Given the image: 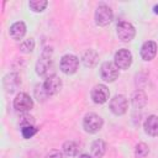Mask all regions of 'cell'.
<instances>
[{
  "label": "cell",
  "mask_w": 158,
  "mask_h": 158,
  "mask_svg": "<svg viewBox=\"0 0 158 158\" xmlns=\"http://www.w3.org/2000/svg\"><path fill=\"white\" fill-rule=\"evenodd\" d=\"M36 73L40 77H44V78L54 75V74H52L53 73V52H52V48L47 47L43 49L41 57L38 58V60L36 63Z\"/></svg>",
  "instance_id": "1"
},
{
  "label": "cell",
  "mask_w": 158,
  "mask_h": 158,
  "mask_svg": "<svg viewBox=\"0 0 158 158\" xmlns=\"http://www.w3.org/2000/svg\"><path fill=\"white\" fill-rule=\"evenodd\" d=\"M102 125H104L102 118L99 115L94 114V112L86 114L85 117H84V120H83V127L89 133H96V132H99L101 130Z\"/></svg>",
  "instance_id": "2"
},
{
  "label": "cell",
  "mask_w": 158,
  "mask_h": 158,
  "mask_svg": "<svg viewBox=\"0 0 158 158\" xmlns=\"http://www.w3.org/2000/svg\"><path fill=\"white\" fill-rule=\"evenodd\" d=\"M112 17H114L112 10L107 5L98 6L95 11V22L98 26H107L112 21Z\"/></svg>",
  "instance_id": "3"
},
{
  "label": "cell",
  "mask_w": 158,
  "mask_h": 158,
  "mask_svg": "<svg viewBox=\"0 0 158 158\" xmlns=\"http://www.w3.org/2000/svg\"><path fill=\"white\" fill-rule=\"evenodd\" d=\"M116 32H117V37L122 42H130V41H132L133 37H135V35H136L135 27L132 26V23H130L127 21H121L117 25Z\"/></svg>",
  "instance_id": "4"
},
{
  "label": "cell",
  "mask_w": 158,
  "mask_h": 158,
  "mask_svg": "<svg viewBox=\"0 0 158 158\" xmlns=\"http://www.w3.org/2000/svg\"><path fill=\"white\" fill-rule=\"evenodd\" d=\"M100 75L105 81L112 83L118 78V68L112 62H104L100 67Z\"/></svg>",
  "instance_id": "5"
},
{
  "label": "cell",
  "mask_w": 158,
  "mask_h": 158,
  "mask_svg": "<svg viewBox=\"0 0 158 158\" xmlns=\"http://www.w3.org/2000/svg\"><path fill=\"white\" fill-rule=\"evenodd\" d=\"M79 59L73 54H65L62 57L59 67L64 74H74L78 70Z\"/></svg>",
  "instance_id": "6"
},
{
  "label": "cell",
  "mask_w": 158,
  "mask_h": 158,
  "mask_svg": "<svg viewBox=\"0 0 158 158\" xmlns=\"http://www.w3.org/2000/svg\"><path fill=\"white\" fill-rule=\"evenodd\" d=\"M14 107L19 112H27L33 107V101L26 93H20L14 99Z\"/></svg>",
  "instance_id": "7"
},
{
  "label": "cell",
  "mask_w": 158,
  "mask_h": 158,
  "mask_svg": "<svg viewBox=\"0 0 158 158\" xmlns=\"http://www.w3.org/2000/svg\"><path fill=\"white\" fill-rule=\"evenodd\" d=\"M127 106H128V101L125 95H115L110 100V110L112 111V114L117 116L123 115L127 111Z\"/></svg>",
  "instance_id": "8"
},
{
  "label": "cell",
  "mask_w": 158,
  "mask_h": 158,
  "mask_svg": "<svg viewBox=\"0 0 158 158\" xmlns=\"http://www.w3.org/2000/svg\"><path fill=\"white\" fill-rule=\"evenodd\" d=\"M114 59H115V64L118 69H128V67L132 64V53L128 49L122 48L115 53Z\"/></svg>",
  "instance_id": "9"
},
{
  "label": "cell",
  "mask_w": 158,
  "mask_h": 158,
  "mask_svg": "<svg viewBox=\"0 0 158 158\" xmlns=\"http://www.w3.org/2000/svg\"><path fill=\"white\" fill-rule=\"evenodd\" d=\"M110 91L104 84H98L91 90V99L95 104H105L109 100Z\"/></svg>",
  "instance_id": "10"
},
{
  "label": "cell",
  "mask_w": 158,
  "mask_h": 158,
  "mask_svg": "<svg viewBox=\"0 0 158 158\" xmlns=\"http://www.w3.org/2000/svg\"><path fill=\"white\" fill-rule=\"evenodd\" d=\"M43 88L48 96L56 95L59 93V90L62 88V80L57 75H51V77L46 78V80L43 83Z\"/></svg>",
  "instance_id": "11"
},
{
  "label": "cell",
  "mask_w": 158,
  "mask_h": 158,
  "mask_svg": "<svg viewBox=\"0 0 158 158\" xmlns=\"http://www.w3.org/2000/svg\"><path fill=\"white\" fill-rule=\"evenodd\" d=\"M157 54V44L153 41H147L141 47V57L144 60H152Z\"/></svg>",
  "instance_id": "12"
},
{
  "label": "cell",
  "mask_w": 158,
  "mask_h": 158,
  "mask_svg": "<svg viewBox=\"0 0 158 158\" xmlns=\"http://www.w3.org/2000/svg\"><path fill=\"white\" fill-rule=\"evenodd\" d=\"M2 84H4V88H5V90H6L7 93H12V91H15V90L19 88V85L21 84V79H20V77H19L17 74L11 73V74H7V75L4 78Z\"/></svg>",
  "instance_id": "13"
},
{
  "label": "cell",
  "mask_w": 158,
  "mask_h": 158,
  "mask_svg": "<svg viewBox=\"0 0 158 158\" xmlns=\"http://www.w3.org/2000/svg\"><path fill=\"white\" fill-rule=\"evenodd\" d=\"M143 127H144V131L147 135L157 137L158 136V116H156V115L148 116L147 120L144 121Z\"/></svg>",
  "instance_id": "14"
},
{
  "label": "cell",
  "mask_w": 158,
  "mask_h": 158,
  "mask_svg": "<svg viewBox=\"0 0 158 158\" xmlns=\"http://www.w3.org/2000/svg\"><path fill=\"white\" fill-rule=\"evenodd\" d=\"M9 33H10V36L14 40L20 41L25 36V33H26V25L22 21H17V22H15V23L11 25Z\"/></svg>",
  "instance_id": "15"
},
{
  "label": "cell",
  "mask_w": 158,
  "mask_h": 158,
  "mask_svg": "<svg viewBox=\"0 0 158 158\" xmlns=\"http://www.w3.org/2000/svg\"><path fill=\"white\" fill-rule=\"evenodd\" d=\"M98 59H99V56L98 53L94 51V49H88L84 52L83 57H81V60H83V64L88 68H93L98 64Z\"/></svg>",
  "instance_id": "16"
},
{
  "label": "cell",
  "mask_w": 158,
  "mask_h": 158,
  "mask_svg": "<svg viewBox=\"0 0 158 158\" xmlns=\"http://www.w3.org/2000/svg\"><path fill=\"white\" fill-rule=\"evenodd\" d=\"M131 102L133 105V107L136 109H142L146 104H147V95L143 90H136L133 94H132V98H131Z\"/></svg>",
  "instance_id": "17"
},
{
  "label": "cell",
  "mask_w": 158,
  "mask_h": 158,
  "mask_svg": "<svg viewBox=\"0 0 158 158\" xmlns=\"http://www.w3.org/2000/svg\"><path fill=\"white\" fill-rule=\"evenodd\" d=\"M106 151V144L102 139H95L91 144V153L95 158H101Z\"/></svg>",
  "instance_id": "18"
},
{
  "label": "cell",
  "mask_w": 158,
  "mask_h": 158,
  "mask_svg": "<svg viewBox=\"0 0 158 158\" xmlns=\"http://www.w3.org/2000/svg\"><path fill=\"white\" fill-rule=\"evenodd\" d=\"M78 149H79V147L74 141H67L63 144V151L69 157H74L78 153Z\"/></svg>",
  "instance_id": "19"
},
{
  "label": "cell",
  "mask_w": 158,
  "mask_h": 158,
  "mask_svg": "<svg viewBox=\"0 0 158 158\" xmlns=\"http://www.w3.org/2000/svg\"><path fill=\"white\" fill-rule=\"evenodd\" d=\"M47 5H48V1H46V0H31V1L28 2V6H30L31 10L35 11V12H41V11H43V10L47 7Z\"/></svg>",
  "instance_id": "20"
},
{
  "label": "cell",
  "mask_w": 158,
  "mask_h": 158,
  "mask_svg": "<svg viewBox=\"0 0 158 158\" xmlns=\"http://www.w3.org/2000/svg\"><path fill=\"white\" fill-rule=\"evenodd\" d=\"M148 152H149L148 146L146 143H143V142L138 143L136 146V148H135V156H136V158H146L147 154H148Z\"/></svg>",
  "instance_id": "21"
},
{
  "label": "cell",
  "mask_w": 158,
  "mask_h": 158,
  "mask_svg": "<svg viewBox=\"0 0 158 158\" xmlns=\"http://www.w3.org/2000/svg\"><path fill=\"white\" fill-rule=\"evenodd\" d=\"M35 49V41L33 38H28V40H25L21 44H20V51L22 53H30Z\"/></svg>",
  "instance_id": "22"
},
{
  "label": "cell",
  "mask_w": 158,
  "mask_h": 158,
  "mask_svg": "<svg viewBox=\"0 0 158 158\" xmlns=\"http://www.w3.org/2000/svg\"><path fill=\"white\" fill-rule=\"evenodd\" d=\"M35 96H36V99H37L38 101H41V102L46 100V98H47L48 95H47V93H46V90H44V88H43V84L36 86V89H35Z\"/></svg>",
  "instance_id": "23"
},
{
  "label": "cell",
  "mask_w": 158,
  "mask_h": 158,
  "mask_svg": "<svg viewBox=\"0 0 158 158\" xmlns=\"http://www.w3.org/2000/svg\"><path fill=\"white\" fill-rule=\"evenodd\" d=\"M21 133H22L23 138H31L32 136H35L37 133V128L35 126H26V127H22Z\"/></svg>",
  "instance_id": "24"
},
{
  "label": "cell",
  "mask_w": 158,
  "mask_h": 158,
  "mask_svg": "<svg viewBox=\"0 0 158 158\" xmlns=\"http://www.w3.org/2000/svg\"><path fill=\"white\" fill-rule=\"evenodd\" d=\"M19 123L21 125V127H26V126H33L35 123V118L31 115H22L20 117Z\"/></svg>",
  "instance_id": "25"
},
{
  "label": "cell",
  "mask_w": 158,
  "mask_h": 158,
  "mask_svg": "<svg viewBox=\"0 0 158 158\" xmlns=\"http://www.w3.org/2000/svg\"><path fill=\"white\" fill-rule=\"evenodd\" d=\"M46 158H62V153L57 149H53L46 156Z\"/></svg>",
  "instance_id": "26"
},
{
  "label": "cell",
  "mask_w": 158,
  "mask_h": 158,
  "mask_svg": "<svg viewBox=\"0 0 158 158\" xmlns=\"http://www.w3.org/2000/svg\"><path fill=\"white\" fill-rule=\"evenodd\" d=\"M79 158H91V157H90L89 154H81V156H80Z\"/></svg>",
  "instance_id": "27"
},
{
  "label": "cell",
  "mask_w": 158,
  "mask_h": 158,
  "mask_svg": "<svg viewBox=\"0 0 158 158\" xmlns=\"http://www.w3.org/2000/svg\"><path fill=\"white\" fill-rule=\"evenodd\" d=\"M153 11H154V14H158V5H156V6L153 7Z\"/></svg>",
  "instance_id": "28"
}]
</instances>
